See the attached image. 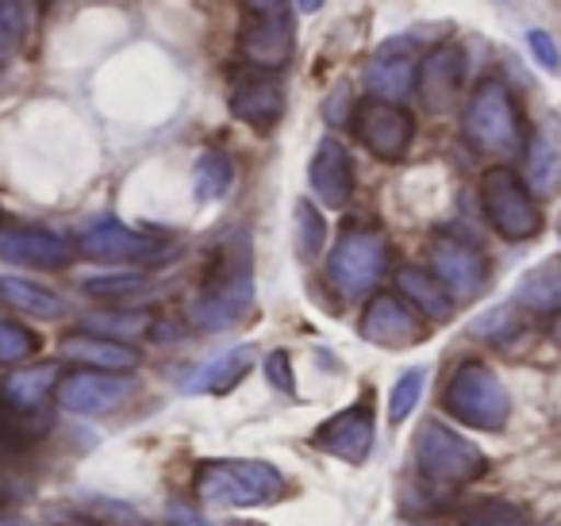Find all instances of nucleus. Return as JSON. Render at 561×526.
I'll return each mask as SVG.
<instances>
[{
    "label": "nucleus",
    "instance_id": "f257e3e1",
    "mask_svg": "<svg viewBox=\"0 0 561 526\" xmlns=\"http://www.w3.org/2000/svg\"><path fill=\"white\" fill-rule=\"evenodd\" d=\"M250 304H254V258H250V242L242 235H231L211 254L201 296L188 304V319L201 331H227L247 316Z\"/></svg>",
    "mask_w": 561,
    "mask_h": 526
},
{
    "label": "nucleus",
    "instance_id": "f03ea898",
    "mask_svg": "<svg viewBox=\"0 0 561 526\" xmlns=\"http://www.w3.org/2000/svg\"><path fill=\"white\" fill-rule=\"evenodd\" d=\"M193 495L211 507H262L285 495V477L270 461H204L193 477Z\"/></svg>",
    "mask_w": 561,
    "mask_h": 526
},
{
    "label": "nucleus",
    "instance_id": "7ed1b4c3",
    "mask_svg": "<svg viewBox=\"0 0 561 526\" xmlns=\"http://www.w3.org/2000/svg\"><path fill=\"white\" fill-rule=\"evenodd\" d=\"M466 139L489 158H515L523 150V119L512 89L489 78L473 89L466 104Z\"/></svg>",
    "mask_w": 561,
    "mask_h": 526
},
{
    "label": "nucleus",
    "instance_id": "20e7f679",
    "mask_svg": "<svg viewBox=\"0 0 561 526\" xmlns=\"http://www.w3.org/2000/svg\"><path fill=\"white\" fill-rule=\"evenodd\" d=\"M443 408L473 431H504L512 415V396L484 362H461L443 392Z\"/></svg>",
    "mask_w": 561,
    "mask_h": 526
},
{
    "label": "nucleus",
    "instance_id": "39448f33",
    "mask_svg": "<svg viewBox=\"0 0 561 526\" xmlns=\"http://www.w3.org/2000/svg\"><path fill=\"white\" fill-rule=\"evenodd\" d=\"M415 465H420V472L431 484L446 488L473 484V480H481L489 472L484 449L443 423L420 426V434H415Z\"/></svg>",
    "mask_w": 561,
    "mask_h": 526
},
{
    "label": "nucleus",
    "instance_id": "423d86ee",
    "mask_svg": "<svg viewBox=\"0 0 561 526\" xmlns=\"http://www.w3.org/2000/svg\"><path fill=\"white\" fill-rule=\"evenodd\" d=\"M293 47H297V24L285 0H250L247 20L239 32V50L254 70L277 73L289 66Z\"/></svg>",
    "mask_w": 561,
    "mask_h": 526
},
{
    "label": "nucleus",
    "instance_id": "0eeeda50",
    "mask_svg": "<svg viewBox=\"0 0 561 526\" xmlns=\"http://www.w3.org/2000/svg\"><path fill=\"white\" fill-rule=\"evenodd\" d=\"M481 204L489 224L496 227V235H504L507 242H527L542 227V211L535 204V193L527 188V181L507 165L484 173L481 181Z\"/></svg>",
    "mask_w": 561,
    "mask_h": 526
},
{
    "label": "nucleus",
    "instance_id": "6e6552de",
    "mask_svg": "<svg viewBox=\"0 0 561 526\" xmlns=\"http://www.w3.org/2000/svg\"><path fill=\"white\" fill-rule=\"evenodd\" d=\"M389 270V242L381 231H346L328 258V281L343 296H366Z\"/></svg>",
    "mask_w": 561,
    "mask_h": 526
},
{
    "label": "nucleus",
    "instance_id": "1a4fd4ad",
    "mask_svg": "<svg viewBox=\"0 0 561 526\" xmlns=\"http://www.w3.org/2000/svg\"><path fill=\"white\" fill-rule=\"evenodd\" d=\"M354 135L358 142L381 162H404V155L412 150L415 139V119L408 108L400 104H385V101H366L354 112Z\"/></svg>",
    "mask_w": 561,
    "mask_h": 526
},
{
    "label": "nucleus",
    "instance_id": "9d476101",
    "mask_svg": "<svg viewBox=\"0 0 561 526\" xmlns=\"http://www.w3.org/2000/svg\"><path fill=\"white\" fill-rule=\"evenodd\" d=\"M227 108L239 124L254 127V132H273L285 116V85L277 81V73L265 70H242L231 73V89H227Z\"/></svg>",
    "mask_w": 561,
    "mask_h": 526
},
{
    "label": "nucleus",
    "instance_id": "9b49d317",
    "mask_svg": "<svg viewBox=\"0 0 561 526\" xmlns=\"http://www.w3.org/2000/svg\"><path fill=\"white\" fill-rule=\"evenodd\" d=\"M374 442H377V419L369 403H354V408L339 411L328 423L316 426V434H312L316 449H323V454L339 457V461H346V465L366 461Z\"/></svg>",
    "mask_w": 561,
    "mask_h": 526
},
{
    "label": "nucleus",
    "instance_id": "f8f14e48",
    "mask_svg": "<svg viewBox=\"0 0 561 526\" xmlns=\"http://www.w3.org/2000/svg\"><path fill=\"white\" fill-rule=\"evenodd\" d=\"M466 73L469 58L461 47H438L423 58V66L415 70V89H420L423 104H427L435 116H446L461 104L466 93Z\"/></svg>",
    "mask_w": 561,
    "mask_h": 526
},
{
    "label": "nucleus",
    "instance_id": "ddd939ff",
    "mask_svg": "<svg viewBox=\"0 0 561 526\" xmlns=\"http://www.w3.org/2000/svg\"><path fill=\"white\" fill-rule=\"evenodd\" d=\"M431 265H435L431 273L443 281L446 293L461 296V300L481 296L484 281H489V262H484L481 250L466 239H450V235L435 239V247H431Z\"/></svg>",
    "mask_w": 561,
    "mask_h": 526
},
{
    "label": "nucleus",
    "instance_id": "4468645a",
    "mask_svg": "<svg viewBox=\"0 0 561 526\" xmlns=\"http://www.w3.org/2000/svg\"><path fill=\"white\" fill-rule=\"evenodd\" d=\"M78 250L85 258H93V262H147V258L162 254V239L131 231V227L116 224V219H104V224L89 227L81 235Z\"/></svg>",
    "mask_w": 561,
    "mask_h": 526
},
{
    "label": "nucleus",
    "instance_id": "2eb2a0df",
    "mask_svg": "<svg viewBox=\"0 0 561 526\" xmlns=\"http://www.w3.org/2000/svg\"><path fill=\"white\" fill-rule=\"evenodd\" d=\"M308 185L323 208L343 211L354 196V162L339 139H323L308 162Z\"/></svg>",
    "mask_w": 561,
    "mask_h": 526
},
{
    "label": "nucleus",
    "instance_id": "dca6fc26",
    "mask_svg": "<svg viewBox=\"0 0 561 526\" xmlns=\"http://www.w3.org/2000/svg\"><path fill=\"white\" fill-rule=\"evenodd\" d=\"M131 380L127 377H112V373H73V377L62 380L58 388V400H62L66 411L73 415H104V411H116L119 403L131 396Z\"/></svg>",
    "mask_w": 561,
    "mask_h": 526
},
{
    "label": "nucleus",
    "instance_id": "f3484780",
    "mask_svg": "<svg viewBox=\"0 0 561 526\" xmlns=\"http://www.w3.org/2000/svg\"><path fill=\"white\" fill-rule=\"evenodd\" d=\"M362 339H369L374 346L385 350H404L423 339V327L420 316L404 300H397V296H374V304L362 316Z\"/></svg>",
    "mask_w": 561,
    "mask_h": 526
},
{
    "label": "nucleus",
    "instance_id": "a211bd4d",
    "mask_svg": "<svg viewBox=\"0 0 561 526\" xmlns=\"http://www.w3.org/2000/svg\"><path fill=\"white\" fill-rule=\"evenodd\" d=\"M0 258H4V262L27 265V270H62V265H70L73 247L50 231L0 227Z\"/></svg>",
    "mask_w": 561,
    "mask_h": 526
},
{
    "label": "nucleus",
    "instance_id": "6ab92c4d",
    "mask_svg": "<svg viewBox=\"0 0 561 526\" xmlns=\"http://www.w3.org/2000/svg\"><path fill=\"white\" fill-rule=\"evenodd\" d=\"M527 188L538 196L561 193V119L550 116L527 147Z\"/></svg>",
    "mask_w": 561,
    "mask_h": 526
},
{
    "label": "nucleus",
    "instance_id": "aec40b11",
    "mask_svg": "<svg viewBox=\"0 0 561 526\" xmlns=\"http://www.w3.org/2000/svg\"><path fill=\"white\" fill-rule=\"evenodd\" d=\"M62 357H70V362H78V365H89V369H96V373H127L139 365V350H131L119 339H104V334H89V331L66 334Z\"/></svg>",
    "mask_w": 561,
    "mask_h": 526
},
{
    "label": "nucleus",
    "instance_id": "412c9836",
    "mask_svg": "<svg viewBox=\"0 0 561 526\" xmlns=\"http://www.w3.org/2000/svg\"><path fill=\"white\" fill-rule=\"evenodd\" d=\"M250 365H254V346H227L224 354L204 362L201 369L185 380V392L188 396H224L247 377Z\"/></svg>",
    "mask_w": 561,
    "mask_h": 526
},
{
    "label": "nucleus",
    "instance_id": "4be33fe9",
    "mask_svg": "<svg viewBox=\"0 0 561 526\" xmlns=\"http://www.w3.org/2000/svg\"><path fill=\"white\" fill-rule=\"evenodd\" d=\"M397 285H400V293H404V300L412 304L420 316L438 319V323H443V319H450L454 300H450V293H446V285L431 270L408 265V270H400Z\"/></svg>",
    "mask_w": 561,
    "mask_h": 526
},
{
    "label": "nucleus",
    "instance_id": "5701e85b",
    "mask_svg": "<svg viewBox=\"0 0 561 526\" xmlns=\"http://www.w3.org/2000/svg\"><path fill=\"white\" fill-rule=\"evenodd\" d=\"M515 300L538 316H561V258H550V262L523 273Z\"/></svg>",
    "mask_w": 561,
    "mask_h": 526
},
{
    "label": "nucleus",
    "instance_id": "b1692460",
    "mask_svg": "<svg viewBox=\"0 0 561 526\" xmlns=\"http://www.w3.org/2000/svg\"><path fill=\"white\" fill-rule=\"evenodd\" d=\"M366 89L374 93V101L400 104L415 89V66L408 55H381L369 62L366 70Z\"/></svg>",
    "mask_w": 561,
    "mask_h": 526
},
{
    "label": "nucleus",
    "instance_id": "393cba45",
    "mask_svg": "<svg viewBox=\"0 0 561 526\" xmlns=\"http://www.w3.org/2000/svg\"><path fill=\"white\" fill-rule=\"evenodd\" d=\"M234 185V162L227 150H204L193 165V193L201 204H216L231 193Z\"/></svg>",
    "mask_w": 561,
    "mask_h": 526
},
{
    "label": "nucleus",
    "instance_id": "a878e982",
    "mask_svg": "<svg viewBox=\"0 0 561 526\" xmlns=\"http://www.w3.org/2000/svg\"><path fill=\"white\" fill-rule=\"evenodd\" d=\"M58 380V369L55 365H35V369H24L16 373V377H9V385H4V392H0V400H9L12 411H39L43 400H47V392L55 388Z\"/></svg>",
    "mask_w": 561,
    "mask_h": 526
},
{
    "label": "nucleus",
    "instance_id": "bb28decb",
    "mask_svg": "<svg viewBox=\"0 0 561 526\" xmlns=\"http://www.w3.org/2000/svg\"><path fill=\"white\" fill-rule=\"evenodd\" d=\"M0 296H4V300H9L12 308L27 311V316H35V319H58V316H66L62 296L47 293V288L32 285V281H24V277H4V281H0Z\"/></svg>",
    "mask_w": 561,
    "mask_h": 526
},
{
    "label": "nucleus",
    "instance_id": "cd10ccee",
    "mask_svg": "<svg viewBox=\"0 0 561 526\" xmlns=\"http://www.w3.org/2000/svg\"><path fill=\"white\" fill-rule=\"evenodd\" d=\"M39 350V339H35L27 327L9 323V319H0V365H16L24 357H32Z\"/></svg>",
    "mask_w": 561,
    "mask_h": 526
},
{
    "label": "nucleus",
    "instance_id": "c85d7f7f",
    "mask_svg": "<svg viewBox=\"0 0 561 526\" xmlns=\"http://www.w3.org/2000/svg\"><path fill=\"white\" fill-rule=\"evenodd\" d=\"M423 385H427V373H423V369H408L404 377L397 380V388H392V400H389L392 423H404V419L412 415L415 403H420V396H423Z\"/></svg>",
    "mask_w": 561,
    "mask_h": 526
},
{
    "label": "nucleus",
    "instance_id": "c756f323",
    "mask_svg": "<svg viewBox=\"0 0 561 526\" xmlns=\"http://www.w3.org/2000/svg\"><path fill=\"white\" fill-rule=\"evenodd\" d=\"M147 288V277L142 273H104V277H89L85 293L104 296V300H119V296H135Z\"/></svg>",
    "mask_w": 561,
    "mask_h": 526
},
{
    "label": "nucleus",
    "instance_id": "7c9ffc66",
    "mask_svg": "<svg viewBox=\"0 0 561 526\" xmlns=\"http://www.w3.org/2000/svg\"><path fill=\"white\" fill-rule=\"evenodd\" d=\"M323 235H328V227H323V216L312 208V204H297V247L305 258H316L323 250Z\"/></svg>",
    "mask_w": 561,
    "mask_h": 526
},
{
    "label": "nucleus",
    "instance_id": "2f4dec72",
    "mask_svg": "<svg viewBox=\"0 0 561 526\" xmlns=\"http://www.w3.org/2000/svg\"><path fill=\"white\" fill-rule=\"evenodd\" d=\"M89 327H93L96 334H119V339H135V334L147 331V316L142 311H127V316H112V311H104V316H93L89 319Z\"/></svg>",
    "mask_w": 561,
    "mask_h": 526
},
{
    "label": "nucleus",
    "instance_id": "473e14b6",
    "mask_svg": "<svg viewBox=\"0 0 561 526\" xmlns=\"http://www.w3.org/2000/svg\"><path fill=\"white\" fill-rule=\"evenodd\" d=\"M461 526H527V518L515 503H484Z\"/></svg>",
    "mask_w": 561,
    "mask_h": 526
},
{
    "label": "nucleus",
    "instance_id": "72a5a7b5",
    "mask_svg": "<svg viewBox=\"0 0 561 526\" xmlns=\"http://www.w3.org/2000/svg\"><path fill=\"white\" fill-rule=\"evenodd\" d=\"M473 331L484 334V339H492V342H507L515 331H519V319L512 316V308H496V311H489L484 319H477Z\"/></svg>",
    "mask_w": 561,
    "mask_h": 526
},
{
    "label": "nucleus",
    "instance_id": "f704fd0d",
    "mask_svg": "<svg viewBox=\"0 0 561 526\" xmlns=\"http://www.w3.org/2000/svg\"><path fill=\"white\" fill-rule=\"evenodd\" d=\"M527 47H530V55H535V62L542 66V70H550V73L561 70V50H558V43H553L550 32H542V27L527 32Z\"/></svg>",
    "mask_w": 561,
    "mask_h": 526
},
{
    "label": "nucleus",
    "instance_id": "c9c22d12",
    "mask_svg": "<svg viewBox=\"0 0 561 526\" xmlns=\"http://www.w3.org/2000/svg\"><path fill=\"white\" fill-rule=\"evenodd\" d=\"M265 373H270V385L280 388V392H297V380H293V362L285 350H273L265 357Z\"/></svg>",
    "mask_w": 561,
    "mask_h": 526
},
{
    "label": "nucleus",
    "instance_id": "e433bc0d",
    "mask_svg": "<svg viewBox=\"0 0 561 526\" xmlns=\"http://www.w3.org/2000/svg\"><path fill=\"white\" fill-rule=\"evenodd\" d=\"M170 526H211V523H204V518L193 515V511H173Z\"/></svg>",
    "mask_w": 561,
    "mask_h": 526
},
{
    "label": "nucleus",
    "instance_id": "4c0bfd02",
    "mask_svg": "<svg viewBox=\"0 0 561 526\" xmlns=\"http://www.w3.org/2000/svg\"><path fill=\"white\" fill-rule=\"evenodd\" d=\"M297 4H300L305 12H320L323 4H328V0H297Z\"/></svg>",
    "mask_w": 561,
    "mask_h": 526
},
{
    "label": "nucleus",
    "instance_id": "58836bf2",
    "mask_svg": "<svg viewBox=\"0 0 561 526\" xmlns=\"http://www.w3.org/2000/svg\"><path fill=\"white\" fill-rule=\"evenodd\" d=\"M9 503H12V492H9V484H4V480H0V511L9 507Z\"/></svg>",
    "mask_w": 561,
    "mask_h": 526
},
{
    "label": "nucleus",
    "instance_id": "ea45409f",
    "mask_svg": "<svg viewBox=\"0 0 561 526\" xmlns=\"http://www.w3.org/2000/svg\"><path fill=\"white\" fill-rule=\"evenodd\" d=\"M227 526H262V523H227Z\"/></svg>",
    "mask_w": 561,
    "mask_h": 526
},
{
    "label": "nucleus",
    "instance_id": "a19ab883",
    "mask_svg": "<svg viewBox=\"0 0 561 526\" xmlns=\"http://www.w3.org/2000/svg\"><path fill=\"white\" fill-rule=\"evenodd\" d=\"M73 526H96V523H73Z\"/></svg>",
    "mask_w": 561,
    "mask_h": 526
},
{
    "label": "nucleus",
    "instance_id": "79ce46f5",
    "mask_svg": "<svg viewBox=\"0 0 561 526\" xmlns=\"http://www.w3.org/2000/svg\"><path fill=\"white\" fill-rule=\"evenodd\" d=\"M0 415H4V403H0Z\"/></svg>",
    "mask_w": 561,
    "mask_h": 526
},
{
    "label": "nucleus",
    "instance_id": "37998d69",
    "mask_svg": "<svg viewBox=\"0 0 561 526\" xmlns=\"http://www.w3.org/2000/svg\"><path fill=\"white\" fill-rule=\"evenodd\" d=\"M558 231H561V227H558Z\"/></svg>",
    "mask_w": 561,
    "mask_h": 526
}]
</instances>
